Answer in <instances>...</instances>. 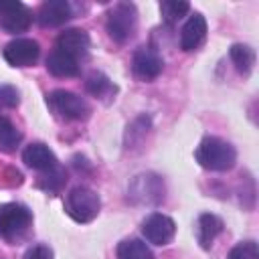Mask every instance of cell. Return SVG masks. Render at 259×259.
Returning a JSON list of instances; mask_svg holds the SVG:
<instances>
[{
  "label": "cell",
  "mask_w": 259,
  "mask_h": 259,
  "mask_svg": "<svg viewBox=\"0 0 259 259\" xmlns=\"http://www.w3.org/2000/svg\"><path fill=\"white\" fill-rule=\"evenodd\" d=\"M194 158L206 170L225 172V170H231L235 166L237 152L227 140H221L217 136H206L198 144V148L194 152Z\"/></svg>",
  "instance_id": "obj_1"
},
{
  "label": "cell",
  "mask_w": 259,
  "mask_h": 259,
  "mask_svg": "<svg viewBox=\"0 0 259 259\" xmlns=\"http://www.w3.org/2000/svg\"><path fill=\"white\" fill-rule=\"evenodd\" d=\"M101 208V198L87 186H75L65 198V212L75 223H91Z\"/></svg>",
  "instance_id": "obj_2"
},
{
  "label": "cell",
  "mask_w": 259,
  "mask_h": 259,
  "mask_svg": "<svg viewBox=\"0 0 259 259\" xmlns=\"http://www.w3.org/2000/svg\"><path fill=\"white\" fill-rule=\"evenodd\" d=\"M32 214L24 204L6 202L0 204V237L4 241H18L30 227Z\"/></svg>",
  "instance_id": "obj_3"
},
{
  "label": "cell",
  "mask_w": 259,
  "mask_h": 259,
  "mask_svg": "<svg viewBox=\"0 0 259 259\" xmlns=\"http://www.w3.org/2000/svg\"><path fill=\"white\" fill-rule=\"evenodd\" d=\"M107 32L115 42H125L134 36L138 26V10L132 2L115 4L107 14Z\"/></svg>",
  "instance_id": "obj_4"
},
{
  "label": "cell",
  "mask_w": 259,
  "mask_h": 259,
  "mask_svg": "<svg viewBox=\"0 0 259 259\" xmlns=\"http://www.w3.org/2000/svg\"><path fill=\"white\" fill-rule=\"evenodd\" d=\"M47 103L63 119H85L91 111L89 103L83 97L65 89H57L51 95H47Z\"/></svg>",
  "instance_id": "obj_5"
},
{
  "label": "cell",
  "mask_w": 259,
  "mask_h": 259,
  "mask_svg": "<svg viewBox=\"0 0 259 259\" xmlns=\"http://www.w3.org/2000/svg\"><path fill=\"white\" fill-rule=\"evenodd\" d=\"M130 196L140 204H158L164 200V182L156 174H140L130 184Z\"/></svg>",
  "instance_id": "obj_6"
},
{
  "label": "cell",
  "mask_w": 259,
  "mask_h": 259,
  "mask_svg": "<svg viewBox=\"0 0 259 259\" xmlns=\"http://www.w3.org/2000/svg\"><path fill=\"white\" fill-rule=\"evenodd\" d=\"M32 22V12L16 0H0V26L12 34L24 32Z\"/></svg>",
  "instance_id": "obj_7"
},
{
  "label": "cell",
  "mask_w": 259,
  "mask_h": 259,
  "mask_svg": "<svg viewBox=\"0 0 259 259\" xmlns=\"http://www.w3.org/2000/svg\"><path fill=\"white\" fill-rule=\"evenodd\" d=\"M142 233L146 237L148 243L152 245H168L172 239H174V233H176V225L170 217L162 214V212H152L144 219L142 223Z\"/></svg>",
  "instance_id": "obj_8"
},
{
  "label": "cell",
  "mask_w": 259,
  "mask_h": 259,
  "mask_svg": "<svg viewBox=\"0 0 259 259\" xmlns=\"http://www.w3.org/2000/svg\"><path fill=\"white\" fill-rule=\"evenodd\" d=\"M40 47L32 38H14L4 47V59L12 67H30L36 63Z\"/></svg>",
  "instance_id": "obj_9"
},
{
  "label": "cell",
  "mask_w": 259,
  "mask_h": 259,
  "mask_svg": "<svg viewBox=\"0 0 259 259\" xmlns=\"http://www.w3.org/2000/svg\"><path fill=\"white\" fill-rule=\"evenodd\" d=\"M132 67H134L136 77H140V79H144V81H150V79H156V77L162 73L164 61H162V57H160L154 49L140 47V49L134 53Z\"/></svg>",
  "instance_id": "obj_10"
},
{
  "label": "cell",
  "mask_w": 259,
  "mask_h": 259,
  "mask_svg": "<svg viewBox=\"0 0 259 259\" xmlns=\"http://www.w3.org/2000/svg\"><path fill=\"white\" fill-rule=\"evenodd\" d=\"M57 49H61L63 53H67L79 61L89 51V34L81 28H67L65 32H61L57 36Z\"/></svg>",
  "instance_id": "obj_11"
},
{
  "label": "cell",
  "mask_w": 259,
  "mask_h": 259,
  "mask_svg": "<svg viewBox=\"0 0 259 259\" xmlns=\"http://www.w3.org/2000/svg\"><path fill=\"white\" fill-rule=\"evenodd\" d=\"M36 18L42 26H59L71 18V4L67 0H47L40 4Z\"/></svg>",
  "instance_id": "obj_12"
},
{
  "label": "cell",
  "mask_w": 259,
  "mask_h": 259,
  "mask_svg": "<svg viewBox=\"0 0 259 259\" xmlns=\"http://www.w3.org/2000/svg\"><path fill=\"white\" fill-rule=\"evenodd\" d=\"M206 36V20L202 14L194 12L186 24L182 26V32H180V47L184 51H194Z\"/></svg>",
  "instance_id": "obj_13"
},
{
  "label": "cell",
  "mask_w": 259,
  "mask_h": 259,
  "mask_svg": "<svg viewBox=\"0 0 259 259\" xmlns=\"http://www.w3.org/2000/svg\"><path fill=\"white\" fill-rule=\"evenodd\" d=\"M22 160L26 166L34 168V170H51L53 166H57V158L53 154V150L40 142H34V144H28L22 152Z\"/></svg>",
  "instance_id": "obj_14"
},
{
  "label": "cell",
  "mask_w": 259,
  "mask_h": 259,
  "mask_svg": "<svg viewBox=\"0 0 259 259\" xmlns=\"http://www.w3.org/2000/svg\"><path fill=\"white\" fill-rule=\"evenodd\" d=\"M47 69L57 77H73L79 73V61L55 47L47 57Z\"/></svg>",
  "instance_id": "obj_15"
},
{
  "label": "cell",
  "mask_w": 259,
  "mask_h": 259,
  "mask_svg": "<svg viewBox=\"0 0 259 259\" xmlns=\"http://www.w3.org/2000/svg\"><path fill=\"white\" fill-rule=\"evenodd\" d=\"M223 221L217 217V214H210V212H204L198 217V227H196V237H198V243L202 249H210L212 241L223 233Z\"/></svg>",
  "instance_id": "obj_16"
},
{
  "label": "cell",
  "mask_w": 259,
  "mask_h": 259,
  "mask_svg": "<svg viewBox=\"0 0 259 259\" xmlns=\"http://www.w3.org/2000/svg\"><path fill=\"white\" fill-rule=\"evenodd\" d=\"M85 87H87V91L93 95V97H97V99H111L113 95H115V91H117V87L113 85V81L105 75V73H101V71H95V73H91L89 77H87V81H85Z\"/></svg>",
  "instance_id": "obj_17"
},
{
  "label": "cell",
  "mask_w": 259,
  "mask_h": 259,
  "mask_svg": "<svg viewBox=\"0 0 259 259\" xmlns=\"http://www.w3.org/2000/svg\"><path fill=\"white\" fill-rule=\"evenodd\" d=\"M231 61H233V65H235V69L241 73V75H249L251 73V69H253V65H255V51L249 47V45H241V42H237V45H233L231 47Z\"/></svg>",
  "instance_id": "obj_18"
},
{
  "label": "cell",
  "mask_w": 259,
  "mask_h": 259,
  "mask_svg": "<svg viewBox=\"0 0 259 259\" xmlns=\"http://www.w3.org/2000/svg\"><path fill=\"white\" fill-rule=\"evenodd\" d=\"M117 259H154V253L144 241L125 239L117 245Z\"/></svg>",
  "instance_id": "obj_19"
},
{
  "label": "cell",
  "mask_w": 259,
  "mask_h": 259,
  "mask_svg": "<svg viewBox=\"0 0 259 259\" xmlns=\"http://www.w3.org/2000/svg\"><path fill=\"white\" fill-rule=\"evenodd\" d=\"M65 182H67V172H65V168H61L59 164L53 166L51 170H45V174L38 178V186H40L42 190L51 192V194L59 192V190L65 186Z\"/></svg>",
  "instance_id": "obj_20"
},
{
  "label": "cell",
  "mask_w": 259,
  "mask_h": 259,
  "mask_svg": "<svg viewBox=\"0 0 259 259\" xmlns=\"http://www.w3.org/2000/svg\"><path fill=\"white\" fill-rule=\"evenodd\" d=\"M188 10H190V4L184 2V0H164V2H160L162 20H164L166 24H174V22H178Z\"/></svg>",
  "instance_id": "obj_21"
},
{
  "label": "cell",
  "mask_w": 259,
  "mask_h": 259,
  "mask_svg": "<svg viewBox=\"0 0 259 259\" xmlns=\"http://www.w3.org/2000/svg\"><path fill=\"white\" fill-rule=\"evenodd\" d=\"M20 132L16 130V125L6 119V117H0V150L2 152H12L18 142H20Z\"/></svg>",
  "instance_id": "obj_22"
},
{
  "label": "cell",
  "mask_w": 259,
  "mask_h": 259,
  "mask_svg": "<svg viewBox=\"0 0 259 259\" xmlns=\"http://www.w3.org/2000/svg\"><path fill=\"white\" fill-rule=\"evenodd\" d=\"M227 259H259V247L255 241H241L229 251Z\"/></svg>",
  "instance_id": "obj_23"
},
{
  "label": "cell",
  "mask_w": 259,
  "mask_h": 259,
  "mask_svg": "<svg viewBox=\"0 0 259 259\" xmlns=\"http://www.w3.org/2000/svg\"><path fill=\"white\" fill-rule=\"evenodd\" d=\"M0 105L4 107L18 105V91L12 85H0Z\"/></svg>",
  "instance_id": "obj_24"
},
{
  "label": "cell",
  "mask_w": 259,
  "mask_h": 259,
  "mask_svg": "<svg viewBox=\"0 0 259 259\" xmlns=\"http://www.w3.org/2000/svg\"><path fill=\"white\" fill-rule=\"evenodd\" d=\"M22 259H53V251L47 245H34L24 253Z\"/></svg>",
  "instance_id": "obj_25"
}]
</instances>
